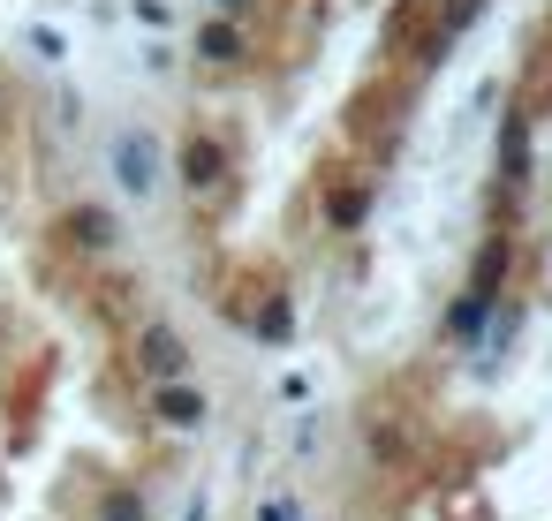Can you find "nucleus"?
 <instances>
[{
	"mask_svg": "<svg viewBox=\"0 0 552 521\" xmlns=\"http://www.w3.org/2000/svg\"><path fill=\"white\" fill-rule=\"evenodd\" d=\"M114 174H121V189L152 197V182H159V144H152L144 129H121V136H114Z\"/></svg>",
	"mask_w": 552,
	"mask_h": 521,
	"instance_id": "1",
	"label": "nucleus"
},
{
	"mask_svg": "<svg viewBox=\"0 0 552 521\" xmlns=\"http://www.w3.org/2000/svg\"><path fill=\"white\" fill-rule=\"evenodd\" d=\"M144 370H152V378H174V370H182V340H174L167 325L144 333Z\"/></svg>",
	"mask_w": 552,
	"mask_h": 521,
	"instance_id": "2",
	"label": "nucleus"
},
{
	"mask_svg": "<svg viewBox=\"0 0 552 521\" xmlns=\"http://www.w3.org/2000/svg\"><path fill=\"white\" fill-rule=\"evenodd\" d=\"M159 416H167V423H197L205 401H197V393H159Z\"/></svg>",
	"mask_w": 552,
	"mask_h": 521,
	"instance_id": "3",
	"label": "nucleus"
},
{
	"mask_svg": "<svg viewBox=\"0 0 552 521\" xmlns=\"http://www.w3.org/2000/svg\"><path fill=\"white\" fill-rule=\"evenodd\" d=\"M69 227H76V242H106V219H99V212H76Z\"/></svg>",
	"mask_w": 552,
	"mask_h": 521,
	"instance_id": "4",
	"label": "nucleus"
},
{
	"mask_svg": "<svg viewBox=\"0 0 552 521\" xmlns=\"http://www.w3.org/2000/svg\"><path fill=\"white\" fill-rule=\"evenodd\" d=\"M212 167H220V159H212V144H190V182H212Z\"/></svg>",
	"mask_w": 552,
	"mask_h": 521,
	"instance_id": "5",
	"label": "nucleus"
},
{
	"mask_svg": "<svg viewBox=\"0 0 552 521\" xmlns=\"http://www.w3.org/2000/svg\"><path fill=\"white\" fill-rule=\"evenodd\" d=\"M205 53L212 61H235V31H205Z\"/></svg>",
	"mask_w": 552,
	"mask_h": 521,
	"instance_id": "6",
	"label": "nucleus"
},
{
	"mask_svg": "<svg viewBox=\"0 0 552 521\" xmlns=\"http://www.w3.org/2000/svg\"><path fill=\"white\" fill-rule=\"evenodd\" d=\"M265 521H295V514H288V506H265Z\"/></svg>",
	"mask_w": 552,
	"mask_h": 521,
	"instance_id": "7",
	"label": "nucleus"
},
{
	"mask_svg": "<svg viewBox=\"0 0 552 521\" xmlns=\"http://www.w3.org/2000/svg\"><path fill=\"white\" fill-rule=\"evenodd\" d=\"M220 8H242V0H220Z\"/></svg>",
	"mask_w": 552,
	"mask_h": 521,
	"instance_id": "8",
	"label": "nucleus"
}]
</instances>
